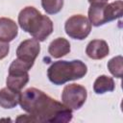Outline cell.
<instances>
[{"instance_id": "4fadbf2b", "label": "cell", "mask_w": 123, "mask_h": 123, "mask_svg": "<svg viewBox=\"0 0 123 123\" xmlns=\"http://www.w3.org/2000/svg\"><path fill=\"white\" fill-rule=\"evenodd\" d=\"M114 87L115 85L113 79L107 75H100L93 84V90L96 94H104L106 92L113 91Z\"/></svg>"}, {"instance_id": "5b68a950", "label": "cell", "mask_w": 123, "mask_h": 123, "mask_svg": "<svg viewBox=\"0 0 123 123\" xmlns=\"http://www.w3.org/2000/svg\"><path fill=\"white\" fill-rule=\"evenodd\" d=\"M31 69L29 65L24 63L18 59L12 61L9 67V74L6 79V85L8 87L20 91L29 82L28 71Z\"/></svg>"}, {"instance_id": "7c38bea8", "label": "cell", "mask_w": 123, "mask_h": 123, "mask_svg": "<svg viewBox=\"0 0 123 123\" xmlns=\"http://www.w3.org/2000/svg\"><path fill=\"white\" fill-rule=\"evenodd\" d=\"M70 52V43L64 37H57L51 41L48 53L55 59H60Z\"/></svg>"}, {"instance_id": "9c48e42d", "label": "cell", "mask_w": 123, "mask_h": 123, "mask_svg": "<svg viewBox=\"0 0 123 123\" xmlns=\"http://www.w3.org/2000/svg\"><path fill=\"white\" fill-rule=\"evenodd\" d=\"M110 53V48L106 40L93 39L88 42L86 48V54L92 60H102Z\"/></svg>"}, {"instance_id": "7a4b0ae2", "label": "cell", "mask_w": 123, "mask_h": 123, "mask_svg": "<svg viewBox=\"0 0 123 123\" xmlns=\"http://www.w3.org/2000/svg\"><path fill=\"white\" fill-rule=\"evenodd\" d=\"M20 28L38 41H44L53 32V22L35 7L23 8L18 14Z\"/></svg>"}, {"instance_id": "277c9868", "label": "cell", "mask_w": 123, "mask_h": 123, "mask_svg": "<svg viewBox=\"0 0 123 123\" xmlns=\"http://www.w3.org/2000/svg\"><path fill=\"white\" fill-rule=\"evenodd\" d=\"M123 2L117 0L112 3H95L90 4L88 9V20L95 27L102 26L108 22L120 18L122 16Z\"/></svg>"}, {"instance_id": "8fae6325", "label": "cell", "mask_w": 123, "mask_h": 123, "mask_svg": "<svg viewBox=\"0 0 123 123\" xmlns=\"http://www.w3.org/2000/svg\"><path fill=\"white\" fill-rule=\"evenodd\" d=\"M21 91L13 90L10 87L0 89V107L3 109H12L19 104Z\"/></svg>"}, {"instance_id": "ba28073f", "label": "cell", "mask_w": 123, "mask_h": 123, "mask_svg": "<svg viewBox=\"0 0 123 123\" xmlns=\"http://www.w3.org/2000/svg\"><path fill=\"white\" fill-rule=\"evenodd\" d=\"M39 52V41L36 38H29L20 42L16 49V56L18 60H20L32 68Z\"/></svg>"}, {"instance_id": "2e32d148", "label": "cell", "mask_w": 123, "mask_h": 123, "mask_svg": "<svg viewBox=\"0 0 123 123\" xmlns=\"http://www.w3.org/2000/svg\"><path fill=\"white\" fill-rule=\"evenodd\" d=\"M10 51V45L9 42H5L0 40V60H3L6 58Z\"/></svg>"}, {"instance_id": "3957f363", "label": "cell", "mask_w": 123, "mask_h": 123, "mask_svg": "<svg viewBox=\"0 0 123 123\" xmlns=\"http://www.w3.org/2000/svg\"><path fill=\"white\" fill-rule=\"evenodd\" d=\"M87 72V66L80 60L73 61H58L54 62L47 69V77L49 81L61 86L69 81L82 79Z\"/></svg>"}, {"instance_id": "30bf717a", "label": "cell", "mask_w": 123, "mask_h": 123, "mask_svg": "<svg viewBox=\"0 0 123 123\" xmlns=\"http://www.w3.org/2000/svg\"><path fill=\"white\" fill-rule=\"evenodd\" d=\"M17 34L18 28L15 21L8 17H0V40L10 42L17 37Z\"/></svg>"}, {"instance_id": "5bb4252c", "label": "cell", "mask_w": 123, "mask_h": 123, "mask_svg": "<svg viewBox=\"0 0 123 123\" xmlns=\"http://www.w3.org/2000/svg\"><path fill=\"white\" fill-rule=\"evenodd\" d=\"M122 62H123V58L120 55L116 56V57H113L112 59H111L108 62V69L113 77L121 79L122 71H123Z\"/></svg>"}, {"instance_id": "8992f818", "label": "cell", "mask_w": 123, "mask_h": 123, "mask_svg": "<svg viewBox=\"0 0 123 123\" xmlns=\"http://www.w3.org/2000/svg\"><path fill=\"white\" fill-rule=\"evenodd\" d=\"M66 35L78 40H83L90 34L91 24L87 17L83 14H74L70 16L64 24Z\"/></svg>"}, {"instance_id": "e0dca14e", "label": "cell", "mask_w": 123, "mask_h": 123, "mask_svg": "<svg viewBox=\"0 0 123 123\" xmlns=\"http://www.w3.org/2000/svg\"><path fill=\"white\" fill-rule=\"evenodd\" d=\"M89 4H95V3H107L109 0H87Z\"/></svg>"}, {"instance_id": "6da1fadb", "label": "cell", "mask_w": 123, "mask_h": 123, "mask_svg": "<svg viewBox=\"0 0 123 123\" xmlns=\"http://www.w3.org/2000/svg\"><path fill=\"white\" fill-rule=\"evenodd\" d=\"M19 105L35 122L67 123L73 118L72 110L36 87L21 92Z\"/></svg>"}, {"instance_id": "52a82bcc", "label": "cell", "mask_w": 123, "mask_h": 123, "mask_svg": "<svg viewBox=\"0 0 123 123\" xmlns=\"http://www.w3.org/2000/svg\"><path fill=\"white\" fill-rule=\"evenodd\" d=\"M87 97V91L85 86L78 84L66 85L62 93V102L70 110H80Z\"/></svg>"}, {"instance_id": "9a60e30c", "label": "cell", "mask_w": 123, "mask_h": 123, "mask_svg": "<svg viewBox=\"0 0 123 123\" xmlns=\"http://www.w3.org/2000/svg\"><path fill=\"white\" fill-rule=\"evenodd\" d=\"M41 6L48 14H56L62 11L63 0H41Z\"/></svg>"}]
</instances>
